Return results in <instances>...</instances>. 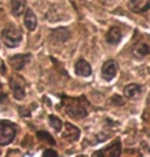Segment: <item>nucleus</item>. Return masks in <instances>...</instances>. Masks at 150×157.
Instances as JSON below:
<instances>
[{
    "mask_svg": "<svg viewBox=\"0 0 150 157\" xmlns=\"http://www.w3.org/2000/svg\"><path fill=\"white\" fill-rule=\"evenodd\" d=\"M87 101L80 102V99L67 98L63 102V107L66 114L74 119H81L87 115V108L85 107Z\"/></svg>",
    "mask_w": 150,
    "mask_h": 157,
    "instance_id": "1",
    "label": "nucleus"
},
{
    "mask_svg": "<svg viewBox=\"0 0 150 157\" xmlns=\"http://www.w3.org/2000/svg\"><path fill=\"white\" fill-rule=\"evenodd\" d=\"M23 39L22 31L13 25H10L3 29L1 33V40L5 44V46L13 48L20 45Z\"/></svg>",
    "mask_w": 150,
    "mask_h": 157,
    "instance_id": "2",
    "label": "nucleus"
},
{
    "mask_svg": "<svg viewBox=\"0 0 150 157\" xmlns=\"http://www.w3.org/2000/svg\"><path fill=\"white\" fill-rule=\"evenodd\" d=\"M17 130L13 123L8 121H0V145L6 146L16 138Z\"/></svg>",
    "mask_w": 150,
    "mask_h": 157,
    "instance_id": "3",
    "label": "nucleus"
},
{
    "mask_svg": "<svg viewBox=\"0 0 150 157\" xmlns=\"http://www.w3.org/2000/svg\"><path fill=\"white\" fill-rule=\"evenodd\" d=\"M121 153V143L119 139H117L112 144L108 145L98 152L94 153L93 156H102V157H117Z\"/></svg>",
    "mask_w": 150,
    "mask_h": 157,
    "instance_id": "4",
    "label": "nucleus"
},
{
    "mask_svg": "<svg viewBox=\"0 0 150 157\" xmlns=\"http://www.w3.org/2000/svg\"><path fill=\"white\" fill-rule=\"evenodd\" d=\"M10 87L13 91V97L17 100H23L26 96L25 82L21 76H13L10 80Z\"/></svg>",
    "mask_w": 150,
    "mask_h": 157,
    "instance_id": "5",
    "label": "nucleus"
},
{
    "mask_svg": "<svg viewBox=\"0 0 150 157\" xmlns=\"http://www.w3.org/2000/svg\"><path fill=\"white\" fill-rule=\"evenodd\" d=\"M117 71H118V64L114 60H109L105 62L102 67V77L106 81L112 80L114 77L116 76Z\"/></svg>",
    "mask_w": 150,
    "mask_h": 157,
    "instance_id": "6",
    "label": "nucleus"
},
{
    "mask_svg": "<svg viewBox=\"0 0 150 157\" xmlns=\"http://www.w3.org/2000/svg\"><path fill=\"white\" fill-rule=\"evenodd\" d=\"M62 136H63V138L68 142H75L79 139L80 129L71 123L66 122L65 126H64V129H63V135Z\"/></svg>",
    "mask_w": 150,
    "mask_h": 157,
    "instance_id": "7",
    "label": "nucleus"
},
{
    "mask_svg": "<svg viewBox=\"0 0 150 157\" xmlns=\"http://www.w3.org/2000/svg\"><path fill=\"white\" fill-rule=\"evenodd\" d=\"M31 60V55L26 54V55H16L10 59V66L13 68L14 70H22L24 69V67L29 63V61Z\"/></svg>",
    "mask_w": 150,
    "mask_h": 157,
    "instance_id": "8",
    "label": "nucleus"
},
{
    "mask_svg": "<svg viewBox=\"0 0 150 157\" xmlns=\"http://www.w3.org/2000/svg\"><path fill=\"white\" fill-rule=\"evenodd\" d=\"M132 54L135 58L141 59L145 58L146 56H148L150 54V46L148 43L143 42V41H139L134 45L133 50H132Z\"/></svg>",
    "mask_w": 150,
    "mask_h": 157,
    "instance_id": "9",
    "label": "nucleus"
},
{
    "mask_svg": "<svg viewBox=\"0 0 150 157\" xmlns=\"http://www.w3.org/2000/svg\"><path fill=\"white\" fill-rule=\"evenodd\" d=\"M122 39V31L120 30L118 27H112L108 31L107 35H106V41L107 43L115 45L118 44Z\"/></svg>",
    "mask_w": 150,
    "mask_h": 157,
    "instance_id": "10",
    "label": "nucleus"
},
{
    "mask_svg": "<svg viewBox=\"0 0 150 157\" xmlns=\"http://www.w3.org/2000/svg\"><path fill=\"white\" fill-rule=\"evenodd\" d=\"M130 8L134 13H145L150 10V0H130Z\"/></svg>",
    "mask_w": 150,
    "mask_h": 157,
    "instance_id": "11",
    "label": "nucleus"
},
{
    "mask_svg": "<svg viewBox=\"0 0 150 157\" xmlns=\"http://www.w3.org/2000/svg\"><path fill=\"white\" fill-rule=\"evenodd\" d=\"M75 73L77 74L78 76L87 77L92 74V67H90V65L85 60L80 59V60L77 61V63L75 64Z\"/></svg>",
    "mask_w": 150,
    "mask_h": 157,
    "instance_id": "12",
    "label": "nucleus"
},
{
    "mask_svg": "<svg viewBox=\"0 0 150 157\" xmlns=\"http://www.w3.org/2000/svg\"><path fill=\"white\" fill-rule=\"evenodd\" d=\"M24 24L29 31H34L37 27V17L33 13V10L28 8L25 13Z\"/></svg>",
    "mask_w": 150,
    "mask_h": 157,
    "instance_id": "13",
    "label": "nucleus"
},
{
    "mask_svg": "<svg viewBox=\"0 0 150 157\" xmlns=\"http://www.w3.org/2000/svg\"><path fill=\"white\" fill-rule=\"evenodd\" d=\"M142 91V86L136 83H131L126 85L123 90V94L128 99H137Z\"/></svg>",
    "mask_w": 150,
    "mask_h": 157,
    "instance_id": "14",
    "label": "nucleus"
},
{
    "mask_svg": "<svg viewBox=\"0 0 150 157\" xmlns=\"http://www.w3.org/2000/svg\"><path fill=\"white\" fill-rule=\"evenodd\" d=\"M26 10V0H11V11L14 17H20Z\"/></svg>",
    "mask_w": 150,
    "mask_h": 157,
    "instance_id": "15",
    "label": "nucleus"
},
{
    "mask_svg": "<svg viewBox=\"0 0 150 157\" xmlns=\"http://www.w3.org/2000/svg\"><path fill=\"white\" fill-rule=\"evenodd\" d=\"M69 35H70L69 31L66 28H59L52 31V37L58 42H64V41H66L68 39Z\"/></svg>",
    "mask_w": 150,
    "mask_h": 157,
    "instance_id": "16",
    "label": "nucleus"
},
{
    "mask_svg": "<svg viewBox=\"0 0 150 157\" xmlns=\"http://www.w3.org/2000/svg\"><path fill=\"white\" fill-rule=\"evenodd\" d=\"M48 122L51 124V126L54 128L56 132H61L62 128H63V122H62L61 119H59L57 116L55 115H49L48 116Z\"/></svg>",
    "mask_w": 150,
    "mask_h": 157,
    "instance_id": "17",
    "label": "nucleus"
},
{
    "mask_svg": "<svg viewBox=\"0 0 150 157\" xmlns=\"http://www.w3.org/2000/svg\"><path fill=\"white\" fill-rule=\"evenodd\" d=\"M37 137H38L39 140L44 141V142H46V143L49 144V145H56L55 139L52 138L48 132H37Z\"/></svg>",
    "mask_w": 150,
    "mask_h": 157,
    "instance_id": "18",
    "label": "nucleus"
},
{
    "mask_svg": "<svg viewBox=\"0 0 150 157\" xmlns=\"http://www.w3.org/2000/svg\"><path fill=\"white\" fill-rule=\"evenodd\" d=\"M42 156H45V157H52V156H55L57 157L58 156V153L56 152L55 150H52V149H48V150H45L44 152H43Z\"/></svg>",
    "mask_w": 150,
    "mask_h": 157,
    "instance_id": "19",
    "label": "nucleus"
},
{
    "mask_svg": "<svg viewBox=\"0 0 150 157\" xmlns=\"http://www.w3.org/2000/svg\"><path fill=\"white\" fill-rule=\"evenodd\" d=\"M115 0H107V3L108 4H110V3H112V2H114Z\"/></svg>",
    "mask_w": 150,
    "mask_h": 157,
    "instance_id": "20",
    "label": "nucleus"
},
{
    "mask_svg": "<svg viewBox=\"0 0 150 157\" xmlns=\"http://www.w3.org/2000/svg\"><path fill=\"white\" fill-rule=\"evenodd\" d=\"M149 102H150V94H149Z\"/></svg>",
    "mask_w": 150,
    "mask_h": 157,
    "instance_id": "21",
    "label": "nucleus"
}]
</instances>
